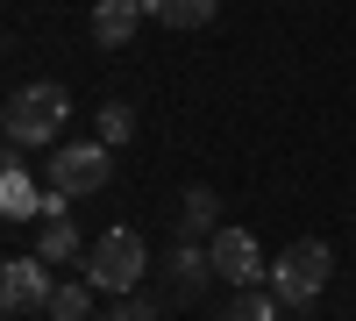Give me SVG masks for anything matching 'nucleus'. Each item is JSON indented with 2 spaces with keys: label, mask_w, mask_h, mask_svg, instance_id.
<instances>
[{
  "label": "nucleus",
  "mask_w": 356,
  "mask_h": 321,
  "mask_svg": "<svg viewBox=\"0 0 356 321\" xmlns=\"http://www.w3.org/2000/svg\"><path fill=\"white\" fill-rule=\"evenodd\" d=\"M214 214H221V208H214V193L193 186V193H186V221H178V228H186V236H200V228H214Z\"/></svg>",
  "instance_id": "4468645a"
},
{
  "label": "nucleus",
  "mask_w": 356,
  "mask_h": 321,
  "mask_svg": "<svg viewBox=\"0 0 356 321\" xmlns=\"http://www.w3.org/2000/svg\"><path fill=\"white\" fill-rule=\"evenodd\" d=\"M136 136V114L122 107V100H114V107H100V143H129Z\"/></svg>",
  "instance_id": "2eb2a0df"
},
{
  "label": "nucleus",
  "mask_w": 356,
  "mask_h": 321,
  "mask_svg": "<svg viewBox=\"0 0 356 321\" xmlns=\"http://www.w3.org/2000/svg\"><path fill=\"white\" fill-rule=\"evenodd\" d=\"M43 272H50L43 257H8V265H0V307H8V314L50 307V279Z\"/></svg>",
  "instance_id": "423d86ee"
},
{
  "label": "nucleus",
  "mask_w": 356,
  "mask_h": 321,
  "mask_svg": "<svg viewBox=\"0 0 356 321\" xmlns=\"http://www.w3.org/2000/svg\"><path fill=\"white\" fill-rule=\"evenodd\" d=\"M221 321H278V293H257V285H243V293L221 307Z\"/></svg>",
  "instance_id": "ddd939ff"
},
{
  "label": "nucleus",
  "mask_w": 356,
  "mask_h": 321,
  "mask_svg": "<svg viewBox=\"0 0 356 321\" xmlns=\"http://www.w3.org/2000/svg\"><path fill=\"white\" fill-rule=\"evenodd\" d=\"M65 114H72V93H65L57 79H36V86H22V93L8 100V143H15V150H36V143H57Z\"/></svg>",
  "instance_id": "f257e3e1"
},
{
  "label": "nucleus",
  "mask_w": 356,
  "mask_h": 321,
  "mask_svg": "<svg viewBox=\"0 0 356 321\" xmlns=\"http://www.w3.org/2000/svg\"><path fill=\"white\" fill-rule=\"evenodd\" d=\"M328 272H335L328 243H321V236H300V243H292L278 265H271V293H278V307H307V300H321Z\"/></svg>",
  "instance_id": "7ed1b4c3"
},
{
  "label": "nucleus",
  "mask_w": 356,
  "mask_h": 321,
  "mask_svg": "<svg viewBox=\"0 0 356 321\" xmlns=\"http://www.w3.org/2000/svg\"><path fill=\"white\" fill-rule=\"evenodd\" d=\"M150 272V250H143L136 228H107V236L86 250V285H100V293H136V279Z\"/></svg>",
  "instance_id": "f03ea898"
},
{
  "label": "nucleus",
  "mask_w": 356,
  "mask_h": 321,
  "mask_svg": "<svg viewBox=\"0 0 356 321\" xmlns=\"http://www.w3.org/2000/svg\"><path fill=\"white\" fill-rule=\"evenodd\" d=\"M114 321H157V307H150V300H136V293H129V300H122V314H114Z\"/></svg>",
  "instance_id": "dca6fc26"
},
{
  "label": "nucleus",
  "mask_w": 356,
  "mask_h": 321,
  "mask_svg": "<svg viewBox=\"0 0 356 321\" xmlns=\"http://www.w3.org/2000/svg\"><path fill=\"white\" fill-rule=\"evenodd\" d=\"M136 22H143V0H100L93 8V36L107 50H122V43H136Z\"/></svg>",
  "instance_id": "6e6552de"
},
{
  "label": "nucleus",
  "mask_w": 356,
  "mask_h": 321,
  "mask_svg": "<svg viewBox=\"0 0 356 321\" xmlns=\"http://www.w3.org/2000/svg\"><path fill=\"white\" fill-rule=\"evenodd\" d=\"M171 279H178V293H186V300H200V285L214 279V257L193 250V243H178V250H171Z\"/></svg>",
  "instance_id": "9d476101"
},
{
  "label": "nucleus",
  "mask_w": 356,
  "mask_h": 321,
  "mask_svg": "<svg viewBox=\"0 0 356 321\" xmlns=\"http://www.w3.org/2000/svg\"><path fill=\"white\" fill-rule=\"evenodd\" d=\"M93 293H100V285H50V321H86V314H93Z\"/></svg>",
  "instance_id": "f8f14e48"
},
{
  "label": "nucleus",
  "mask_w": 356,
  "mask_h": 321,
  "mask_svg": "<svg viewBox=\"0 0 356 321\" xmlns=\"http://www.w3.org/2000/svg\"><path fill=\"white\" fill-rule=\"evenodd\" d=\"M207 257H214V279H235V293H243V285H257V279H271L250 228H214V250H207Z\"/></svg>",
  "instance_id": "39448f33"
},
{
  "label": "nucleus",
  "mask_w": 356,
  "mask_h": 321,
  "mask_svg": "<svg viewBox=\"0 0 356 321\" xmlns=\"http://www.w3.org/2000/svg\"><path fill=\"white\" fill-rule=\"evenodd\" d=\"M107 171H114L107 143H65V150L43 164V179H50V193L79 200V193H100V186H107Z\"/></svg>",
  "instance_id": "20e7f679"
},
{
  "label": "nucleus",
  "mask_w": 356,
  "mask_h": 321,
  "mask_svg": "<svg viewBox=\"0 0 356 321\" xmlns=\"http://www.w3.org/2000/svg\"><path fill=\"white\" fill-rule=\"evenodd\" d=\"M143 15H157L164 29H207L221 15V0H143Z\"/></svg>",
  "instance_id": "1a4fd4ad"
},
{
  "label": "nucleus",
  "mask_w": 356,
  "mask_h": 321,
  "mask_svg": "<svg viewBox=\"0 0 356 321\" xmlns=\"http://www.w3.org/2000/svg\"><path fill=\"white\" fill-rule=\"evenodd\" d=\"M0 214L8 221H43V193H36V179H29L22 164L0 171Z\"/></svg>",
  "instance_id": "0eeeda50"
},
{
  "label": "nucleus",
  "mask_w": 356,
  "mask_h": 321,
  "mask_svg": "<svg viewBox=\"0 0 356 321\" xmlns=\"http://www.w3.org/2000/svg\"><path fill=\"white\" fill-rule=\"evenodd\" d=\"M36 257H43V265H72V257H86V243H79V228H72L65 214H50V221H43V250H36Z\"/></svg>",
  "instance_id": "9b49d317"
}]
</instances>
